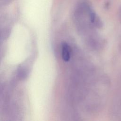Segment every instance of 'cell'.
I'll list each match as a JSON object with an SVG mask.
<instances>
[{
  "mask_svg": "<svg viewBox=\"0 0 121 121\" xmlns=\"http://www.w3.org/2000/svg\"><path fill=\"white\" fill-rule=\"evenodd\" d=\"M62 58L66 62L69 60L70 58V48L66 43L62 44Z\"/></svg>",
  "mask_w": 121,
  "mask_h": 121,
  "instance_id": "1",
  "label": "cell"
}]
</instances>
